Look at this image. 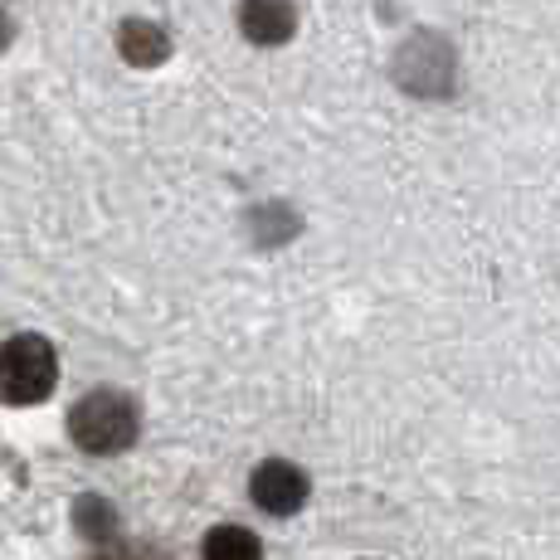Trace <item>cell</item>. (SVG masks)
I'll return each instance as SVG.
<instances>
[{
  "instance_id": "cell-1",
  "label": "cell",
  "mask_w": 560,
  "mask_h": 560,
  "mask_svg": "<svg viewBox=\"0 0 560 560\" xmlns=\"http://www.w3.org/2000/svg\"><path fill=\"white\" fill-rule=\"evenodd\" d=\"M137 429H142V415L122 390H89L69 409V439L93 458L127 454L137 444Z\"/></svg>"
},
{
  "instance_id": "cell-2",
  "label": "cell",
  "mask_w": 560,
  "mask_h": 560,
  "mask_svg": "<svg viewBox=\"0 0 560 560\" xmlns=\"http://www.w3.org/2000/svg\"><path fill=\"white\" fill-rule=\"evenodd\" d=\"M54 381H59V357H54V341L39 331H20L0 347V405L49 400Z\"/></svg>"
},
{
  "instance_id": "cell-3",
  "label": "cell",
  "mask_w": 560,
  "mask_h": 560,
  "mask_svg": "<svg viewBox=\"0 0 560 560\" xmlns=\"http://www.w3.org/2000/svg\"><path fill=\"white\" fill-rule=\"evenodd\" d=\"M395 79L419 98H444L454 93V49L439 35H415L395 59Z\"/></svg>"
},
{
  "instance_id": "cell-4",
  "label": "cell",
  "mask_w": 560,
  "mask_h": 560,
  "mask_svg": "<svg viewBox=\"0 0 560 560\" xmlns=\"http://www.w3.org/2000/svg\"><path fill=\"white\" fill-rule=\"evenodd\" d=\"M249 498L264 508L268 516H293L307 502V472L288 458H268L254 468L249 478Z\"/></svg>"
},
{
  "instance_id": "cell-5",
  "label": "cell",
  "mask_w": 560,
  "mask_h": 560,
  "mask_svg": "<svg viewBox=\"0 0 560 560\" xmlns=\"http://www.w3.org/2000/svg\"><path fill=\"white\" fill-rule=\"evenodd\" d=\"M240 30L249 45H288L298 30V5L293 0H244Z\"/></svg>"
},
{
  "instance_id": "cell-6",
  "label": "cell",
  "mask_w": 560,
  "mask_h": 560,
  "mask_svg": "<svg viewBox=\"0 0 560 560\" xmlns=\"http://www.w3.org/2000/svg\"><path fill=\"white\" fill-rule=\"evenodd\" d=\"M117 49H122V59L137 63V69H156L171 54V35L161 25H152V20H127V25L117 30Z\"/></svg>"
},
{
  "instance_id": "cell-7",
  "label": "cell",
  "mask_w": 560,
  "mask_h": 560,
  "mask_svg": "<svg viewBox=\"0 0 560 560\" xmlns=\"http://www.w3.org/2000/svg\"><path fill=\"white\" fill-rule=\"evenodd\" d=\"M205 560H264V546L249 526H214L200 546Z\"/></svg>"
},
{
  "instance_id": "cell-8",
  "label": "cell",
  "mask_w": 560,
  "mask_h": 560,
  "mask_svg": "<svg viewBox=\"0 0 560 560\" xmlns=\"http://www.w3.org/2000/svg\"><path fill=\"white\" fill-rule=\"evenodd\" d=\"M73 526H79L83 536H89V541H98V546H107L117 536V512L107 508L103 498H79V508H73Z\"/></svg>"
},
{
  "instance_id": "cell-9",
  "label": "cell",
  "mask_w": 560,
  "mask_h": 560,
  "mask_svg": "<svg viewBox=\"0 0 560 560\" xmlns=\"http://www.w3.org/2000/svg\"><path fill=\"white\" fill-rule=\"evenodd\" d=\"M93 560H166V556L152 551V546H103Z\"/></svg>"
},
{
  "instance_id": "cell-10",
  "label": "cell",
  "mask_w": 560,
  "mask_h": 560,
  "mask_svg": "<svg viewBox=\"0 0 560 560\" xmlns=\"http://www.w3.org/2000/svg\"><path fill=\"white\" fill-rule=\"evenodd\" d=\"M5 45H10V15L0 10V49H5Z\"/></svg>"
}]
</instances>
